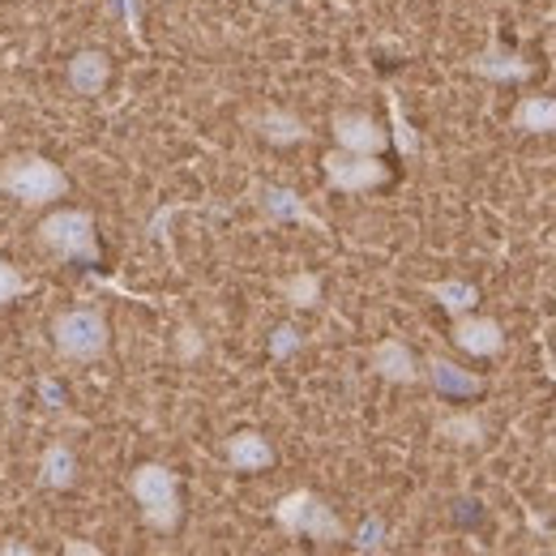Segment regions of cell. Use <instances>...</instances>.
Listing matches in <instances>:
<instances>
[{
  "instance_id": "8992f818",
  "label": "cell",
  "mask_w": 556,
  "mask_h": 556,
  "mask_svg": "<svg viewBox=\"0 0 556 556\" xmlns=\"http://www.w3.org/2000/svg\"><path fill=\"white\" fill-rule=\"evenodd\" d=\"M321 167H326V185L339 193H368L390 180V172H386V163H377V154H355V150H330L321 159Z\"/></svg>"
},
{
  "instance_id": "ba28073f",
  "label": "cell",
  "mask_w": 556,
  "mask_h": 556,
  "mask_svg": "<svg viewBox=\"0 0 556 556\" xmlns=\"http://www.w3.org/2000/svg\"><path fill=\"white\" fill-rule=\"evenodd\" d=\"M334 141H339V150L381 154V150L390 146V134H386L372 116H364V112H339V116H334Z\"/></svg>"
},
{
  "instance_id": "d6986e66",
  "label": "cell",
  "mask_w": 556,
  "mask_h": 556,
  "mask_svg": "<svg viewBox=\"0 0 556 556\" xmlns=\"http://www.w3.org/2000/svg\"><path fill=\"white\" fill-rule=\"evenodd\" d=\"M437 437L454 441V445H480L484 441V419L476 412H454V416L437 419Z\"/></svg>"
},
{
  "instance_id": "2e32d148",
  "label": "cell",
  "mask_w": 556,
  "mask_h": 556,
  "mask_svg": "<svg viewBox=\"0 0 556 556\" xmlns=\"http://www.w3.org/2000/svg\"><path fill=\"white\" fill-rule=\"evenodd\" d=\"M257 134L270 141V146H295V141L308 138L304 121H300V116H291V112H282V108H270V112H262V116H257Z\"/></svg>"
},
{
  "instance_id": "9c48e42d",
  "label": "cell",
  "mask_w": 556,
  "mask_h": 556,
  "mask_svg": "<svg viewBox=\"0 0 556 556\" xmlns=\"http://www.w3.org/2000/svg\"><path fill=\"white\" fill-rule=\"evenodd\" d=\"M372 368H377V377H386V381H394V386H416L419 377H424L416 351L407 348L403 339H381V343L372 348Z\"/></svg>"
},
{
  "instance_id": "ac0fdd59",
  "label": "cell",
  "mask_w": 556,
  "mask_h": 556,
  "mask_svg": "<svg viewBox=\"0 0 556 556\" xmlns=\"http://www.w3.org/2000/svg\"><path fill=\"white\" fill-rule=\"evenodd\" d=\"M428 295L445 308V313H471L476 308V300H480V291L471 287V282H463V278H445V282H428Z\"/></svg>"
},
{
  "instance_id": "30bf717a",
  "label": "cell",
  "mask_w": 556,
  "mask_h": 556,
  "mask_svg": "<svg viewBox=\"0 0 556 556\" xmlns=\"http://www.w3.org/2000/svg\"><path fill=\"white\" fill-rule=\"evenodd\" d=\"M223 458L231 471H266L275 467V445L262 437V432H231L227 445H223Z\"/></svg>"
},
{
  "instance_id": "3957f363",
  "label": "cell",
  "mask_w": 556,
  "mask_h": 556,
  "mask_svg": "<svg viewBox=\"0 0 556 556\" xmlns=\"http://www.w3.org/2000/svg\"><path fill=\"white\" fill-rule=\"evenodd\" d=\"M275 522L287 535H304V540H317V544H339V540H348L343 518H339L317 492H308V488H295V492H287V496L278 501Z\"/></svg>"
},
{
  "instance_id": "484cf974",
  "label": "cell",
  "mask_w": 556,
  "mask_h": 556,
  "mask_svg": "<svg viewBox=\"0 0 556 556\" xmlns=\"http://www.w3.org/2000/svg\"><path fill=\"white\" fill-rule=\"evenodd\" d=\"M553 548H556V531H553Z\"/></svg>"
},
{
  "instance_id": "277c9868",
  "label": "cell",
  "mask_w": 556,
  "mask_h": 556,
  "mask_svg": "<svg viewBox=\"0 0 556 556\" xmlns=\"http://www.w3.org/2000/svg\"><path fill=\"white\" fill-rule=\"evenodd\" d=\"M39 244L61 257V262H86L99 266V236H94V214L90 210H52L39 223Z\"/></svg>"
},
{
  "instance_id": "8fae6325",
  "label": "cell",
  "mask_w": 556,
  "mask_h": 556,
  "mask_svg": "<svg viewBox=\"0 0 556 556\" xmlns=\"http://www.w3.org/2000/svg\"><path fill=\"white\" fill-rule=\"evenodd\" d=\"M471 70L488 77V81H527L531 77V61H522L518 52H509V48H501V43H492L484 48L476 61H471Z\"/></svg>"
},
{
  "instance_id": "7a4b0ae2",
  "label": "cell",
  "mask_w": 556,
  "mask_h": 556,
  "mask_svg": "<svg viewBox=\"0 0 556 556\" xmlns=\"http://www.w3.org/2000/svg\"><path fill=\"white\" fill-rule=\"evenodd\" d=\"M129 492H134V501H138L141 518H146L150 531L172 535L180 527L185 509H180V480H176V471H167L159 463H141L138 471L129 476Z\"/></svg>"
},
{
  "instance_id": "4fadbf2b",
  "label": "cell",
  "mask_w": 556,
  "mask_h": 556,
  "mask_svg": "<svg viewBox=\"0 0 556 556\" xmlns=\"http://www.w3.org/2000/svg\"><path fill=\"white\" fill-rule=\"evenodd\" d=\"M514 129L522 134H556V99L548 94H527L514 108Z\"/></svg>"
},
{
  "instance_id": "6da1fadb",
  "label": "cell",
  "mask_w": 556,
  "mask_h": 556,
  "mask_svg": "<svg viewBox=\"0 0 556 556\" xmlns=\"http://www.w3.org/2000/svg\"><path fill=\"white\" fill-rule=\"evenodd\" d=\"M0 189L9 198H17L22 206H48L56 198L70 193V176L39 154H13L0 163Z\"/></svg>"
},
{
  "instance_id": "cb8c5ba5",
  "label": "cell",
  "mask_w": 556,
  "mask_h": 556,
  "mask_svg": "<svg viewBox=\"0 0 556 556\" xmlns=\"http://www.w3.org/2000/svg\"><path fill=\"white\" fill-rule=\"evenodd\" d=\"M300 343H304V334H300L295 326H278L275 334H270V355H275V359H287L291 351H300Z\"/></svg>"
},
{
  "instance_id": "ffe728a7",
  "label": "cell",
  "mask_w": 556,
  "mask_h": 556,
  "mask_svg": "<svg viewBox=\"0 0 556 556\" xmlns=\"http://www.w3.org/2000/svg\"><path fill=\"white\" fill-rule=\"evenodd\" d=\"M278 291L287 295V304L295 308H317L321 304V278L317 275H291L278 282Z\"/></svg>"
},
{
  "instance_id": "52a82bcc",
  "label": "cell",
  "mask_w": 556,
  "mask_h": 556,
  "mask_svg": "<svg viewBox=\"0 0 556 556\" xmlns=\"http://www.w3.org/2000/svg\"><path fill=\"white\" fill-rule=\"evenodd\" d=\"M450 334H454L458 348L467 351V355H476V359H488V355H501V351H505V330H501V321H492V317L458 313Z\"/></svg>"
},
{
  "instance_id": "44dd1931",
  "label": "cell",
  "mask_w": 556,
  "mask_h": 556,
  "mask_svg": "<svg viewBox=\"0 0 556 556\" xmlns=\"http://www.w3.org/2000/svg\"><path fill=\"white\" fill-rule=\"evenodd\" d=\"M386 103H390V121H394V146H399V154H403V159H416L419 138H416V129L407 125V116H403L399 94H394V90H386Z\"/></svg>"
},
{
  "instance_id": "e0dca14e",
  "label": "cell",
  "mask_w": 556,
  "mask_h": 556,
  "mask_svg": "<svg viewBox=\"0 0 556 556\" xmlns=\"http://www.w3.org/2000/svg\"><path fill=\"white\" fill-rule=\"evenodd\" d=\"M77 480V458L65 441L48 445L43 450V463H39V484L43 488H70Z\"/></svg>"
},
{
  "instance_id": "5bb4252c",
  "label": "cell",
  "mask_w": 556,
  "mask_h": 556,
  "mask_svg": "<svg viewBox=\"0 0 556 556\" xmlns=\"http://www.w3.org/2000/svg\"><path fill=\"white\" fill-rule=\"evenodd\" d=\"M257 193H262V210H266V214H270L275 223H287V218H291V223H308V227H317V231H321V223H317V218L308 214V206H304V202H300V198H295L291 189H278V185H262Z\"/></svg>"
},
{
  "instance_id": "9a60e30c",
  "label": "cell",
  "mask_w": 556,
  "mask_h": 556,
  "mask_svg": "<svg viewBox=\"0 0 556 556\" xmlns=\"http://www.w3.org/2000/svg\"><path fill=\"white\" fill-rule=\"evenodd\" d=\"M428 381L441 390V394H480L484 390V381L480 377H471V372H463L458 364H450V359H441V355H432L428 359Z\"/></svg>"
},
{
  "instance_id": "5b68a950",
  "label": "cell",
  "mask_w": 556,
  "mask_h": 556,
  "mask_svg": "<svg viewBox=\"0 0 556 556\" xmlns=\"http://www.w3.org/2000/svg\"><path fill=\"white\" fill-rule=\"evenodd\" d=\"M52 343H56V351H61L65 359H73V364H94V359L108 355V343H112L108 317H103L99 308H70V313L56 317Z\"/></svg>"
},
{
  "instance_id": "7402d4cb",
  "label": "cell",
  "mask_w": 556,
  "mask_h": 556,
  "mask_svg": "<svg viewBox=\"0 0 556 556\" xmlns=\"http://www.w3.org/2000/svg\"><path fill=\"white\" fill-rule=\"evenodd\" d=\"M355 553H386V522L372 514V518H364V527L355 531Z\"/></svg>"
},
{
  "instance_id": "603a6c76",
  "label": "cell",
  "mask_w": 556,
  "mask_h": 556,
  "mask_svg": "<svg viewBox=\"0 0 556 556\" xmlns=\"http://www.w3.org/2000/svg\"><path fill=\"white\" fill-rule=\"evenodd\" d=\"M35 282L30 278H22L4 257H0V304H9V300H17V295H26Z\"/></svg>"
},
{
  "instance_id": "d4e9b609",
  "label": "cell",
  "mask_w": 556,
  "mask_h": 556,
  "mask_svg": "<svg viewBox=\"0 0 556 556\" xmlns=\"http://www.w3.org/2000/svg\"><path fill=\"white\" fill-rule=\"evenodd\" d=\"M202 355V334L193 326H180V359H193Z\"/></svg>"
},
{
  "instance_id": "7c38bea8",
  "label": "cell",
  "mask_w": 556,
  "mask_h": 556,
  "mask_svg": "<svg viewBox=\"0 0 556 556\" xmlns=\"http://www.w3.org/2000/svg\"><path fill=\"white\" fill-rule=\"evenodd\" d=\"M108 73H112V65H108V56L103 52H77L70 61V86L77 90V94H103V86H108Z\"/></svg>"
}]
</instances>
